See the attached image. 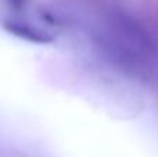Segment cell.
I'll use <instances>...</instances> for the list:
<instances>
[{
	"instance_id": "6da1fadb",
	"label": "cell",
	"mask_w": 158,
	"mask_h": 157,
	"mask_svg": "<svg viewBox=\"0 0 158 157\" xmlns=\"http://www.w3.org/2000/svg\"><path fill=\"white\" fill-rule=\"evenodd\" d=\"M4 28L10 33H13L14 36H18V38L28 42H32V43L46 45L53 42V38L49 33L43 32V31L38 29V28L29 27L27 24H21V22H17V21H6Z\"/></svg>"
}]
</instances>
